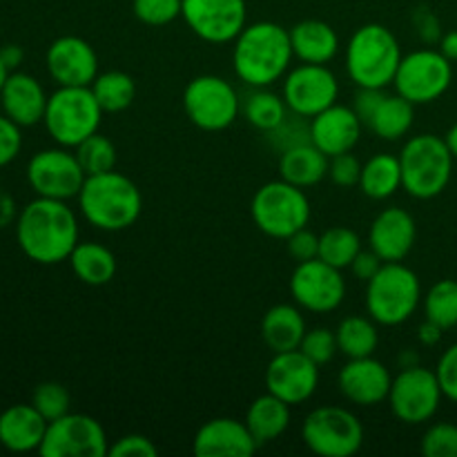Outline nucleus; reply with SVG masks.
Wrapping results in <instances>:
<instances>
[{
    "label": "nucleus",
    "mask_w": 457,
    "mask_h": 457,
    "mask_svg": "<svg viewBox=\"0 0 457 457\" xmlns=\"http://www.w3.org/2000/svg\"><path fill=\"white\" fill-rule=\"evenodd\" d=\"M440 52L449 58L451 62L457 61V29L446 31L440 38Z\"/></svg>",
    "instance_id": "5fc2aeb1"
},
{
    "label": "nucleus",
    "mask_w": 457,
    "mask_h": 457,
    "mask_svg": "<svg viewBox=\"0 0 457 457\" xmlns=\"http://www.w3.org/2000/svg\"><path fill=\"white\" fill-rule=\"evenodd\" d=\"M103 114L92 87H58L49 96L43 123L58 145L76 147L98 132Z\"/></svg>",
    "instance_id": "6e6552de"
},
{
    "label": "nucleus",
    "mask_w": 457,
    "mask_h": 457,
    "mask_svg": "<svg viewBox=\"0 0 457 457\" xmlns=\"http://www.w3.org/2000/svg\"><path fill=\"white\" fill-rule=\"evenodd\" d=\"M76 199L89 226L105 232L128 230L138 221L143 210V196L137 183L116 170L89 174Z\"/></svg>",
    "instance_id": "7ed1b4c3"
},
{
    "label": "nucleus",
    "mask_w": 457,
    "mask_h": 457,
    "mask_svg": "<svg viewBox=\"0 0 457 457\" xmlns=\"http://www.w3.org/2000/svg\"><path fill=\"white\" fill-rule=\"evenodd\" d=\"M361 120L348 105H330L311 119V143L320 147L326 156H337L353 152L360 143Z\"/></svg>",
    "instance_id": "4be33fe9"
},
{
    "label": "nucleus",
    "mask_w": 457,
    "mask_h": 457,
    "mask_svg": "<svg viewBox=\"0 0 457 457\" xmlns=\"http://www.w3.org/2000/svg\"><path fill=\"white\" fill-rule=\"evenodd\" d=\"M16 241L31 262L56 266L79 245V219L67 201L36 196L18 217Z\"/></svg>",
    "instance_id": "f257e3e1"
},
{
    "label": "nucleus",
    "mask_w": 457,
    "mask_h": 457,
    "mask_svg": "<svg viewBox=\"0 0 457 457\" xmlns=\"http://www.w3.org/2000/svg\"><path fill=\"white\" fill-rule=\"evenodd\" d=\"M302 437L320 457H351L364 445V427L353 411L320 406L303 420Z\"/></svg>",
    "instance_id": "9d476101"
},
{
    "label": "nucleus",
    "mask_w": 457,
    "mask_h": 457,
    "mask_svg": "<svg viewBox=\"0 0 457 457\" xmlns=\"http://www.w3.org/2000/svg\"><path fill=\"white\" fill-rule=\"evenodd\" d=\"M12 74V71L7 70V65H4L3 62V58H0V89H3V85H4V80H7V76Z\"/></svg>",
    "instance_id": "4d7b16f0"
},
{
    "label": "nucleus",
    "mask_w": 457,
    "mask_h": 457,
    "mask_svg": "<svg viewBox=\"0 0 457 457\" xmlns=\"http://www.w3.org/2000/svg\"><path fill=\"white\" fill-rule=\"evenodd\" d=\"M299 351L308 357V360L315 361L317 366H324L328 364L330 360L335 357V353L339 351L337 348V337H335V330L330 328H312L306 330L302 339V346Z\"/></svg>",
    "instance_id": "79ce46f5"
},
{
    "label": "nucleus",
    "mask_w": 457,
    "mask_h": 457,
    "mask_svg": "<svg viewBox=\"0 0 457 457\" xmlns=\"http://www.w3.org/2000/svg\"><path fill=\"white\" fill-rule=\"evenodd\" d=\"M436 375L440 379L442 393H445L446 400L457 404V344L442 353L436 366Z\"/></svg>",
    "instance_id": "c03bdc74"
},
{
    "label": "nucleus",
    "mask_w": 457,
    "mask_h": 457,
    "mask_svg": "<svg viewBox=\"0 0 457 457\" xmlns=\"http://www.w3.org/2000/svg\"><path fill=\"white\" fill-rule=\"evenodd\" d=\"M415 119V105L411 101H406L400 94H393V96H384V101L379 103L378 112L373 114V119L369 120V128L373 129L375 137H379L382 141H400L402 137L409 134V129L413 128Z\"/></svg>",
    "instance_id": "2f4dec72"
},
{
    "label": "nucleus",
    "mask_w": 457,
    "mask_h": 457,
    "mask_svg": "<svg viewBox=\"0 0 457 457\" xmlns=\"http://www.w3.org/2000/svg\"><path fill=\"white\" fill-rule=\"evenodd\" d=\"M393 83L406 101L413 105H428L449 92L453 83V62L440 49H418L402 56Z\"/></svg>",
    "instance_id": "9b49d317"
},
{
    "label": "nucleus",
    "mask_w": 457,
    "mask_h": 457,
    "mask_svg": "<svg viewBox=\"0 0 457 457\" xmlns=\"http://www.w3.org/2000/svg\"><path fill=\"white\" fill-rule=\"evenodd\" d=\"M183 110L195 128L204 132H221L237 120L241 101L226 79L201 74L195 76L183 89Z\"/></svg>",
    "instance_id": "1a4fd4ad"
},
{
    "label": "nucleus",
    "mask_w": 457,
    "mask_h": 457,
    "mask_svg": "<svg viewBox=\"0 0 457 457\" xmlns=\"http://www.w3.org/2000/svg\"><path fill=\"white\" fill-rule=\"evenodd\" d=\"M442 397H445V393H442L436 370L415 364L409 369H402L393 378L388 404H391L393 415L400 422L418 427V424L428 422L437 413Z\"/></svg>",
    "instance_id": "f8f14e48"
},
{
    "label": "nucleus",
    "mask_w": 457,
    "mask_h": 457,
    "mask_svg": "<svg viewBox=\"0 0 457 457\" xmlns=\"http://www.w3.org/2000/svg\"><path fill=\"white\" fill-rule=\"evenodd\" d=\"M47 71L58 87H89L98 76V56L79 36H61L47 49Z\"/></svg>",
    "instance_id": "6ab92c4d"
},
{
    "label": "nucleus",
    "mask_w": 457,
    "mask_h": 457,
    "mask_svg": "<svg viewBox=\"0 0 457 457\" xmlns=\"http://www.w3.org/2000/svg\"><path fill=\"white\" fill-rule=\"evenodd\" d=\"M360 187L369 199L384 201L391 199L402 187L400 156L375 154L361 165Z\"/></svg>",
    "instance_id": "7c9ffc66"
},
{
    "label": "nucleus",
    "mask_w": 457,
    "mask_h": 457,
    "mask_svg": "<svg viewBox=\"0 0 457 457\" xmlns=\"http://www.w3.org/2000/svg\"><path fill=\"white\" fill-rule=\"evenodd\" d=\"M293 58L290 31L270 21L245 25L232 47L235 74L250 87H270L284 79Z\"/></svg>",
    "instance_id": "f03ea898"
},
{
    "label": "nucleus",
    "mask_w": 457,
    "mask_h": 457,
    "mask_svg": "<svg viewBox=\"0 0 457 457\" xmlns=\"http://www.w3.org/2000/svg\"><path fill=\"white\" fill-rule=\"evenodd\" d=\"M22 147V134L21 125L13 123L7 116H0V168L12 163Z\"/></svg>",
    "instance_id": "de8ad7c7"
},
{
    "label": "nucleus",
    "mask_w": 457,
    "mask_h": 457,
    "mask_svg": "<svg viewBox=\"0 0 457 457\" xmlns=\"http://www.w3.org/2000/svg\"><path fill=\"white\" fill-rule=\"evenodd\" d=\"M424 317L442 330L457 326V281L440 279L428 288L424 297Z\"/></svg>",
    "instance_id": "e433bc0d"
},
{
    "label": "nucleus",
    "mask_w": 457,
    "mask_h": 457,
    "mask_svg": "<svg viewBox=\"0 0 457 457\" xmlns=\"http://www.w3.org/2000/svg\"><path fill=\"white\" fill-rule=\"evenodd\" d=\"M366 312L379 326H402L422 302V284L415 270L402 262L382 263L378 275L366 281Z\"/></svg>",
    "instance_id": "423d86ee"
},
{
    "label": "nucleus",
    "mask_w": 457,
    "mask_h": 457,
    "mask_svg": "<svg viewBox=\"0 0 457 457\" xmlns=\"http://www.w3.org/2000/svg\"><path fill=\"white\" fill-rule=\"evenodd\" d=\"M453 154L437 134H418L400 152L402 187L413 199L431 201L449 187L453 177Z\"/></svg>",
    "instance_id": "39448f33"
},
{
    "label": "nucleus",
    "mask_w": 457,
    "mask_h": 457,
    "mask_svg": "<svg viewBox=\"0 0 457 457\" xmlns=\"http://www.w3.org/2000/svg\"><path fill=\"white\" fill-rule=\"evenodd\" d=\"M70 266L76 279L85 286H105L116 275V257L98 241H79L70 254Z\"/></svg>",
    "instance_id": "c756f323"
},
{
    "label": "nucleus",
    "mask_w": 457,
    "mask_h": 457,
    "mask_svg": "<svg viewBox=\"0 0 457 457\" xmlns=\"http://www.w3.org/2000/svg\"><path fill=\"white\" fill-rule=\"evenodd\" d=\"M445 141H446V145H449V150H451V154H453V159L457 161V123L451 125L449 132H446V137H445Z\"/></svg>",
    "instance_id": "6e6d98bb"
},
{
    "label": "nucleus",
    "mask_w": 457,
    "mask_h": 457,
    "mask_svg": "<svg viewBox=\"0 0 457 457\" xmlns=\"http://www.w3.org/2000/svg\"><path fill=\"white\" fill-rule=\"evenodd\" d=\"M183 0H132L137 21L150 27H165L181 16Z\"/></svg>",
    "instance_id": "ea45409f"
},
{
    "label": "nucleus",
    "mask_w": 457,
    "mask_h": 457,
    "mask_svg": "<svg viewBox=\"0 0 457 457\" xmlns=\"http://www.w3.org/2000/svg\"><path fill=\"white\" fill-rule=\"evenodd\" d=\"M360 250H361L360 235L346 226L328 228V230L321 232L320 237V259L321 262L330 263V266L339 268V270L351 266L353 259L357 257Z\"/></svg>",
    "instance_id": "c9c22d12"
},
{
    "label": "nucleus",
    "mask_w": 457,
    "mask_h": 457,
    "mask_svg": "<svg viewBox=\"0 0 457 457\" xmlns=\"http://www.w3.org/2000/svg\"><path fill=\"white\" fill-rule=\"evenodd\" d=\"M290 295L302 311L326 315L337 311L346 299V279L339 268L317 257L297 263L290 277Z\"/></svg>",
    "instance_id": "4468645a"
},
{
    "label": "nucleus",
    "mask_w": 457,
    "mask_h": 457,
    "mask_svg": "<svg viewBox=\"0 0 457 457\" xmlns=\"http://www.w3.org/2000/svg\"><path fill=\"white\" fill-rule=\"evenodd\" d=\"M74 154L79 159L80 168L85 170V174H103L110 172L116 168V147L103 134H92V137L85 138L83 143L74 147Z\"/></svg>",
    "instance_id": "4c0bfd02"
},
{
    "label": "nucleus",
    "mask_w": 457,
    "mask_h": 457,
    "mask_svg": "<svg viewBox=\"0 0 457 457\" xmlns=\"http://www.w3.org/2000/svg\"><path fill=\"white\" fill-rule=\"evenodd\" d=\"M335 337H337V348L348 360L370 357L379 344L378 324L370 317L361 315H351L339 321Z\"/></svg>",
    "instance_id": "473e14b6"
},
{
    "label": "nucleus",
    "mask_w": 457,
    "mask_h": 457,
    "mask_svg": "<svg viewBox=\"0 0 457 457\" xmlns=\"http://www.w3.org/2000/svg\"><path fill=\"white\" fill-rule=\"evenodd\" d=\"M418 239V226L409 210L384 208L373 219L369 230V245L384 263L404 262Z\"/></svg>",
    "instance_id": "aec40b11"
},
{
    "label": "nucleus",
    "mask_w": 457,
    "mask_h": 457,
    "mask_svg": "<svg viewBox=\"0 0 457 457\" xmlns=\"http://www.w3.org/2000/svg\"><path fill=\"white\" fill-rule=\"evenodd\" d=\"M290 45H293L295 58L302 62L326 65L337 56L339 36L328 22L308 18L290 29Z\"/></svg>",
    "instance_id": "a878e982"
},
{
    "label": "nucleus",
    "mask_w": 457,
    "mask_h": 457,
    "mask_svg": "<svg viewBox=\"0 0 457 457\" xmlns=\"http://www.w3.org/2000/svg\"><path fill=\"white\" fill-rule=\"evenodd\" d=\"M337 382L339 391L351 404L378 406L388 400L393 378L386 366L370 355L348 360V364L339 370Z\"/></svg>",
    "instance_id": "412c9836"
},
{
    "label": "nucleus",
    "mask_w": 457,
    "mask_h": 457,
    "mask_svg": "<svg viewBox=\"0 0 457 457\" xmlns=\"http://www.w3.org/2000/svg\"><path fill=\"white\" fill-rule=\"evenodd\" d=\"M339 96V83L326 65L302 62L284 79V101L295 116L312 119L326 107L335 105Z\"/></svg>",
    "instance_id": "f3484780"
},
{
    "label": "nucleus",
    "mask_w": 457,
    "mask_h": 457,
    "mask_svg": "<svg viewBox=\"0 0 457 457\" xmlns=\"http://www.w3.org/2000/svg\"><path fill=\"white\" fill-rule=\"evenodd\" d=\"M328 161L324 152L311 141L288 147L279 156V177L297 187L317 186L328 177Z\"/></svg>",
    "instance_id": "cd10ccee"
},
{
    "label": "nucleus",
    "mask_w": 457,
    "mask_h": 457,
    "mask_svg": "<svg viewBox=\"0 0 457 457\" xmlns=\"http://www.w3.org/2000/svg\"><path fill=\"white\" fill-rule=\"evenodd\" d=\"M47 101L49 96L43 85L25 71H12L0 89V105L4 116L21 128L43 123Z\"/></svg>",
    "instance_id": "b1692460"
},
{
    "label": "nucleus",
    "mask_w": 457,
    "mask_h": 457,
    "mask_svg": "<svg viewBox=\"0 0 457 457\" xmlns=\"http://www.w3.org/2000/svg\"><path fill=\"white\" fill-rule=\"evenodd\" d=\"M306 335V321L297 303H277L263 315L262 339L272 353L297 351Z\"/></svg>",
    "instance_id": "bb28decb"
},
{
    "label": "nucleus",
    "mask_w": 457,
    "mask_h": 457,
    "mask_svg": "<svg viewBox=\"0 0 457 457\" xmlns=\"http://www.w3.org/2000/svg\"><path fill=\"white\" fill-rule=\"evenodd\" d=\"M320 386V366L308 360L302 351L275 353L266 369L268 393L297 406L311 400Z\"/></svg>",
    "instance_id": "a211bd4d"
},
{
    "label": "nucleus",
    "mask_w": 457,
    "mask_h": 457,
    "mask_svg": "<svg viewBox=\"0 0 457 457\" xmlns=\"http://www.w3.org/2000/svg\"><path fill=\"white\" fill-rule=\"evenodd\" d=\"M70 391L58 382L38 384V386L34 388V395H31V406H34L47 422H54V420L70 413Z\"/></svg>",
    "instance_id": "58836bf2"
},
{
    "label": "nucleus",
    "mask_w": 457,
    "mask_h": 457,
    "mask_svg": "<svg viewBox=\"0 0 457 457\" xmlns=\"http://www.w3.org/2000/svg\"><path fill=\"white\" fill-rule=\"evenodd\" d=\"M244 422L250 428L254 440H257V445L263 446L288 431L290 404H286L284 400H279L272 393H263L248 406Z\"/></svg>",
    "instance_id": "c85d7f7f"
},
{
    "label": "nucleus",
    "mask_w": 457,
    "mask_h": 457,
    "mask_svg": "<svg viewBox=\"0 0 457 457\" xmlns=\"http://www.w3.org/2000/svg\"><path fill=\"white\" fill-rule=\"evenodd\" d=\"M181 18L196 38L212 45L235 43L248 25L245 0H183Z\"/></svg>",
    "instance_id": "dca6fc26"
},
{
    "label": "nucleus",
    "mask_w": 457,
    "mask_h": 457,
    "mask_svg": "<svg viewBox=\"0 0 457 457\" xmlns=\"http://www.w3.org/2000/svg\"><path fill=\"white\" fill-rule=\"evenodd\" d=\"M384 89L378 87H357L355 101H353V110L360 116V120L364 125H369V120L373 119V114L378 112L379 103L384 101Z\"/></svg>",
    "instance_id": "09e8293b"
},
{
    "label": "nucleus",
    "mask_w": 457,
    "mask_h": 457,
    "mask_svg": "<svg viewBox=\"0 0 457 457\" xmlns=\"http://www.w3.org/2000/svg\"><path fill=\"white\" fill-rule=\"evenodd\" d=\"M253 221L263 235L272 239H288L311 221V201L303 195V187L277 179L263 183L253 196Z\"/></svg>",
    "instance_id": "0eeeda50"
},
{
    "label": "nucleus",
    "mask_w": 457,
    "mask_h": 457,
    "mask_svg": "<svg viewBox=\"0 0 457 457\" xmlns=\"http://www.w3.org/2000/svg\"><path fill=\"white\" fill-rule=\"evenodd\" d=\"M259 449L245 422L214 418L196 431L192 451L199 457H248Z\"/></svg>",
    "instance_id": "5701e85b"
},
{
    "label": "nucleus",
    "mask_w": 457,
    "mask_h": 457,
    "mask_svg": "<svg viewBox=\"0 0 457 457\" xmlns=\"http://www.w3.org/2000/svg\"><path fill=\"white\" fill-rule=\"evenodd\" d=\"M442 335H445V330L428 320H424V324L418 328V339L422 346H437L442 339Z\"/></svg>",
    "instance_id": "603ef678"
},
{
    "label": "nucleus",
    "mask_w": 457,
    "mask_h": 457,
    "mask_svg": "<svg viewBox=\"0 0 457 457\" xmlns=\"http://www.w3.org/2000/svg\"><path fill=\"white\" fill-rule=\"evenodd\" d=\"M382 259L373 253V250H360L357 257L353 259V263L348 268L353 270V275L361 281H369L378 275V270L382 268Z\"/></svg>",
    "instance_id": "8fccbe9b"
},
{
    "label": "nucleus",
    "mask_w": 457,
    "mask_h": 457,
    "mask_svg": "<svg viewBox=\"0 0 457 457\" xmlns=\"http://www.w3.org/2000/svg\"><path fill=\"white\" fill-rule=\"evenodd\" d=\"M47 420L31 404H13L0 413V445L12 453H29L43 445Z\"/></svg>",
    "instance_id": "393cba45"
},
{
    "label": "nucleus",
    "mask_w": 457,
    "mask_h": 457,
    "mask_svg": "<svg viewBox=\"0 0 457 457\" xmlns=\"http://www.w3.org/2000/svg\"><path fill=\"white\" fill-rule=\"evenodd\" d=\"M400 61V40L379 22L361 25L346 45V71L357 87L384 89L395 79Z\"/></svg>",
    "instance_id": "20e7f679"
},
{
    "label": "nucleus",
    "mask_w": 457,
    "mask_h": 457,
    "mask_svg": "<svg viewBox=\"0 0 457 457\" xmlns=\"http://www.w3.org/2000/svg\"><path fill=\"white\" fill-rule=\"evenodd\" d=\"M0 58H3V62L7 65V70L12 71L21 65L22 58H25V52H22V47H18V45H4V47H0Z\"/></svg>",
    "instance_id": "864d4df0"
},
{
    "label": "nucleus",
    "mask_w": 457,
    "mask_h": 457,
    "mask_svg": "<svg viewBox=\"0 0 457 457\" xmlns=\"http://www.w3.org/2000/svg\"><path fill=\"white\" fill-rule=\"evenodd\" d=\"M92 92L96 96L98 105L105 114H119L132 107L134 98H137V80L128 74V71L112 70L105 74H98L92 85Z\"/></svg>",
    "instance_id": "72a5a7b5"
},
{
    "label": "nucleus",
    "mask_w": 457,
    "mask_h": 457,
    "mask_svg": "<svg viewBox=\"0 0 457 457\" xmlns=\"http://www.w3.org/2000/svg\"><path fill=\"white\" fill-rule=\"evenodd\" d=\"M361 163L355 154L344 152V154L330 156L328 161V179L339 187L360 186Z\"/></svg>",
    "instance_id": "37998d69"
},
{
    "label": "nucleus",
    "mask_w": 457,
    "mask_h": 457,
    "mask_svg": "<svg viewBox=\"0 0 457 457\" xmlns=\"http://www.w3.org/2000/svg\"><path fill=\"white\" fill-rule=\"evenodd\" d=\"M420 451L427 457H457V424L437 422L428 427Z\"/></svg>",
    "instance_id": "a19ab883"
},
{
    "label": "nucleus",
    "mask_w": 457,
    "mask_h": 457,
    "mask_svg": "<svg viewBox=\"0 0 457 457\" xmlns=\"http://www.w3.org/2000/svg\"><path fill=\"white\" fill-rule=\"evenodd\" d=\"M286 245H288V254L297 263L311 262V259L320 257V237L315 232H311L308 228H302L295 235H290L286 239Z\"/></svg>",
    "instance_id": "49530a36"
},
{
    "label": "nucleus",
    "mask_w": 457,
    "mask_h": 457,
    "mask_svg": "<svg viewBox=\"0 0 457 457\" xmlns=\"http://www.w3.org/2000/svg\"><path fill=\"white\" fill-rule=\"evenodd\" d=\"M159 453L154 442L150 437L141 436V433H132V436H123L110 446L107 455L112 457H154Z\"/></svg>",
    "instance_id": "a18cd8bd"
},
{
    "label": "nucleus",
    "mask_w": 457,
    "mask_h": 457,
    "mask_svg": "<svg viewBox=\"0 0 457 457\" xmlns=\"http://www.w3.org/2000/svg\"><path fill=\"white\" fill-rule=\"evenodd\" d=\"M85 179L87 174L80 168L79 159L71 154L70 147L61 145L52 150H40L27 163V181L36 196H45V199H76Z\"/></svg>",
    "instance_id": "ddd939ff"
},
{
    "label": "nucleus",
    "mask_w": 457,
    "mask_h": 457,
    "mask_svg": "<svg viewBox=\"0 0 457 457\" xmlns=\"http://www.w3.org/2000/svg\"><path fill=\"white\" fill-rule=\"evenodd\" d=\"M110 451L101 422L83 413H67L47 424L38 453L43 457H103Z\"/></svg>",
    "instance_id": "2eb2a0df"
},
{
    "label": "nucleus",
    "mask_w": 457,
    "mask_h": 457,
    "mask_svg": "<svg viewBox=\"0 0 457 457\" xmlns=\"http://www.w3.org/2000/svg\"><path fill=\"white\" fill-rule=\"evenodd\" d=\"M415 27H418V34L424 43H436V40L442 38L440 22H437V18L428 9L415 13Z\"/></svg>",
    "instance_id": "3c124183"
},
{
    "label": "nucleus",
    "mask_w": 457,
    "mask_h": 457,
    "mask_svg": "<svg viewBox=\"0 0 457 457\" xmlns=\"http://www.w3.org/2000/svg\"><path fill=\"white\" fill-rule=\"evenodd\" d=\"M244 116L253 128L268 134L288 119V105L284 96L270 92L268 87H254V92L244 103Z\"/></svg>",
    "instance_id": "f704fd0d"
}]
</instances>
